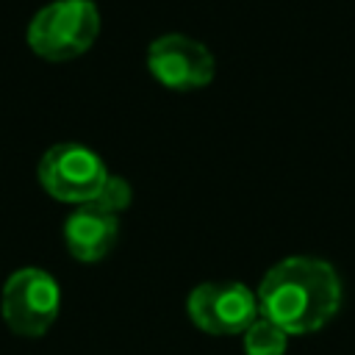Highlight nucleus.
<instances>
[{
  "label": "nucleus",
  "mask_w": 355,
  "mask_h": 355,
  "mask_svg": "<svg viewBox=\"0 0 355 355\" xmlns=\"http://www.w3.org/2000/svg\"><path fill=\"white\" fill-rule=\"evenodd\" d=\"M258 313L288 336L327 324L341 302V283L330 263L294 255L275 263L258 286Z\"/></svg>",
  "instance_id": "nucleus-1"
},
{
  "label": "nucleus",
  "mask_w": 355,
  "mask_h": 355,
  "mask_svg": "<svg viewBox=\"0 0 355 355\" xmlns=\"http://www.w3.org/2000/svg\"><path fill=\"white\" fill-rule=\"evenodd\" d=\"M100 33L94 3L55 0L39 8L28 25V47L44 61H69L83 55Z\"/></svg>",
  "instance_id": "nucleus-2"
},
{
  "label": "nucleus",
  "mask_w": 355,
  "mask_h": 355,
  "mask_svg": "<svg viewBox=\"0 0 355 355\" xmlns=\"http://www.w3.org/2000/svg\"><path fill=\"white\" fill-rule=\"evenodd\" d=\"M42 189L61 202H94L108 172L97 153L78 141L53 144L36 166Z\"/></svg>",
  "instance_id": "nucleus-3"
},
{
  "label": "nucleus",
  "mask_w": 355,
  "mask_h": 355,
  "mask_svg": "<svg viewBox=\"0 0 355 355\" xmlns=\"http://www.w3.org/2000/svg\"><path fill=\"white\" fill-rule=\"evenodd\" d=\"M3 322L17 333L36 338L47 333L61 308V291L44 269H19L3 286Z\"/></svg>",
  "instance_id": "nucleus-4"
},
{
  "label": "nucleus",
  "mask_w": 355,
  "mask_h": 355,
  "mask_svg": "<svg viewBox=\"0 0 355 355\" xmlns=\"http://www.w3.org/2000/svg\"><path fill=\"white\" fill-rule=\"evenodd\" d=\"M189 316L200 330L211 336H233V333H244L261 313H258V297L244 283L222 280V283H202L191 291Z\"/></svg>",
  "instance_id": "nucleus-5"
},
{
  "label": "nucleus",
  "mask_w": 355,
  "mask_h": 355,
  "mask_svg": "<svg viewBox=\"0 0 355 355\" xmlns=\"http://www.w3.org/2000/svg\"><path fill=\"white\" fill-rule=\"evenodd\" d=\"M147 67L158 83L178 92H191L211 83L216 69L211 50L183 33L158 36L147 50Z\"/></svg>",
  "instance_id": "nucleus-6"
},
{
  "label": "nucleus",
  "mask_w": 355,
  "mask_h": 355,
  "mask_svg": "<svg viewBox=\"0 0 355 355\" xmlns=\"http://www.w3.org/2000/svg\"><path fill=\"white\" fill-rule=\"evenodd\" d=\"M116 214L100 208L97 202H83L64 222V241L72 258L83 263H94L111 252L116 244Z\"/></svg>",
  "instance_id": "nucleus-7"
},
{
  "label": "nucleus",
  "mask_w": 355,
  "mask_h": 355,
  "mask_svg": "<svg viewBox=\"0 0 355 355\" xmlns=\"http://www.w3.org/2000/svg\"><path fill=\"white\" fill-rule=\"evenodd\" d=\"M286 344H288V333L263 316H258L244 330V352L247 355H283Z\"/></svg>",
  "instance_id": "nucleus-8"
},
{
  "label": "nucleus",
  "mask_w": 355,
  "mask_h": 355,
  "mask_svg": "<svg viewBox=\"0 0 355 355\" xmlns=\"http://www.w3.org/2000/svg\"><path fill=\"white\" fill-rule=\"evenodd\" d=\"M94 202L100 208L111 211V214L125 211L130 205V186H128V180H122L116 175H108L105 183H103V189H100V194L94 197Z\"/></svg>",
  "instance_id": "nucleus-9"
},
{
  "label": "nucleus",
  "mask_w": 355,
  "mask_h": 355,
  "mask_svg": "<svg viewBox=\"0 0 355 355\" xmlns=\"http://www.w3.org/2000/svg\"><path fill=\"white\" fill-rule=\"evenodd\" d=\"M83 3H92V0H83Z\"/></svg>",
  "instance_id": "nucleus-10"
}]
</instances>
